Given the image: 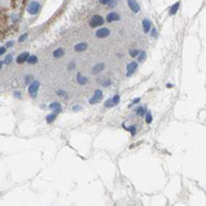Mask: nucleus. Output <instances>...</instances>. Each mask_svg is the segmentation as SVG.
Listing matches in <instances>:
<instances>
[{
    "instance_id": "f257e3e1",
    "label": "nucleus",
    "mask_w": 206,
    "mask_h": 206,
    "mask_svg": "<svg viewBox=\"0 0 206 206\" xmlns=\"http://www.w3.org/2000/svg\"><path fill=\"white\" fill-rule=\"evenodd\" d=\"M38 10H40V4H38L37 1L30 2V5L27 6V12L31 14V15H36V14L38 12Z\"/></svg>"
},
{
    "instance_id": "f03ea898",
    "label": "nucleus",
    "mask_w": 206,
    "mask_h": 206,
    "mask_svg": "<svg viewBox=\"0 0 206 206\" xmlns=\"http://www.w3.org/2000/svg\"><path fill=\"white\" fill-rule=\"evenodd\" d=\"M103 24H104V19L101 16H99V15L93 16V19L90 20V26L91 27H98V26H101Z\"/></svg>"
},
{
    "instance_id": "7ed1b4c3",
    "label": "nucleus",
    "mask_w": 206,
    "mask_h": 206,
    "mask_svg": "<svg viewBox=\"0 0 206 206\" xmlns=\"http://www.w3.org/2000/svg\"><path fill=\"white\" fill-rule=\"evenodd\" d=\"M38 88H40V83H38L37 80L32 82V83L29 85V93H30V95H31V96H35V95L37 94Z\"/></svg>"
},
{
    "instance_id": "20e7f679",
    "label": "nucleus",
    "mask_w": 206,
    "mask_h": 206,
    "mask_svg": "<svg viewBox=\"0 0 206 206\" xmlns=\"http://www.w3.org/2000/svg\"><path fill=\"white\" fill-rule=\"evenodd\" d=\"M101 98H103V93H101V90H95V94H94V96L89 100V103L90 104H96V103H99V101L101 100Z\"/></svg>"
},
{
    "instance_id": "39448f33",
    "label": "nucleus",
    "mask_w": 206,
    "mask_h": 206,
    "mask_svg": "<svg viewBox=\"0 0 206 206\" xmlns=\"http://www.w3.org/2000/svg\"><path fill=\"white\" fill-rule=\"evenodd\" d=\"M137 69V63L136 62H131L128 66H127V77H131L132 73Z\"/></svg>"
},
{
    "instance_id": "423d86ee",
    "label": "nucleus",
    "mask_w": 206,
    "mask_h": 206,
    "mask_svg": "<svg viewBox=\"0 0 206 206\" xmlns=\"http://www.w3.org/2000/svg\"><path fill=\"white\" fill-rule=\"evenodd\" d=\"M109 35H110V30H109V29H105V27L96 31V36H98L99 38H104V37H106V36H109Z\"/></svg>"
},
{
    "instance_id": "0eeeda50",
    "label": "nucleus",
    "mask_w": 206,
    "mask_h": 206,
    "mask_svg": "<svg viewBox=\"0 0 206 206\" xmlns=\"http://www.w3.org/2000/svg\"><path fill=\"white\" fill-rule=\"evenodd\" d=\"M128 6H130V9H131L133 12H138V11H139V6H138L136 0H128Z\"/></svg>"
},
{
    "instance_id": "6e6552de",
    "label": "nucleus",
    "mask_w": 206,
    "mask_h": 206,
    "mask_svg": "<svg viewBox=\"0 0 206 206\" xmlns=\"http://www.w3.org/2000/svg\"><path fill=\"white\" fill-rule=\"evenodd\" d=\"M117 20H120V16H119L116 12H110V14L107 15V17H106V21H107V22H112V21H117Z\"/></svg>"
},
{
    "instance_id": "1a4fd4ad",
    "label": "nucleus",
    "mask_w": 206,
    "mask_h": 206,
    "mask_svg": "<svg viewBox=\"0 0 206 206\" xmlns=\"http://www.w3.org/2000/svg\"><path fill=\"white\" fill-rule=\"evenodd\" d=\"M29 53L27 52H24V53H21L19 57H17V59H16V62L19 63V64H21V63H24V62H26L27 61V58H29Z\"/></svg>"
},
{
    "instance_id": "9d476101",
    "label": "nucleus",
    "mask_w": 206,
    "mask_h": 206,
    "mask_svg": "<svg viewBox=\"0 0 206 206\" xmlns=\"http://www.w3.org/2000/svg\"><path fill=\"white\" fill-rule=\"evenodd\" d=\"M104 68H105V64L104 63H99V64H96L94 68L91 69V72L94 73V74H98V73H100V72H103Z\"/></svg>"
},
{
    "instance_id": "9b49d317",
    "label": "nucleus",
    "mask_w": 206,
    "mask_h": 206,
    "mask_svg": "<svg viewBox=\"0 0 206 206\" xmlns=\"http://www.w3.org/2000/svg\"><path fill=\"white\" fill-rule=\"evenodd\" d=\"M88 48V44L86 43H78L75 47H74V51L75 52H83Z\"/></svg>"
},
{
    "instance_id": "f8f14e48",
    "label": "nucleus",
    "mask_w": 206,
    "mask_h": 206,
    "mask_svg": "<svg viewBox=\"0 0 206 206\" xmlns=\"http://www.w3.org/2000/svg\"><path fill=\"white\" fill-rule=\"evenodd\" d=\"M77 82H78L80 85H85V84L88 83V78L83 77L82 74H78V75H77Z\"/></svg>"
},
{
    "instance_id": "ddd939ff",
    "label": "nucleus",
    "mask_w": 206,
    "mask_h": 206,
    "mask_svg": "<svg viewBox=\"0 0 206 206\" xmlns=\"http://www.w3.org/2000/svg\"><path fill=\"white\" fill-rule=\"evenodd\" d=\"M53 56H54L56 58H61V57H63V56H64V49H63V48H58V49H56V51L53 52Z\"/></svg>"
},
{
    "instance_id": "4468645a",
    "label": "nucleus",
    "mask_w": 206,
    "mask_h": 206,
    "mask_svg": "<svg viewBox=\"0 0 206 206\" xmlns=\"http://www.w3.org/2000/svg\"><path fill=\"white\" fill-rule=\"evenodd\" d=\"M143 30H144V32H148L151 30V21L149 20H143Z\"/></svg>"
},
{
    "instance_id": "2eb2a0df",
    "label": "nucleus",
    "mask_w": 206,
    "mask_h": 206,
    "mask_svg": "<svg viewBox=\"0 0 206 206\" xmlns=\"http://www.w3.org/2000/svg\"><path fill=\"white\" fill-rule=\"evenodd\" d=\"M179 5H180L179 2H175V4L173 5L172 7H170V10H169V14H170V15H174V14L178 11V7H179Z\"/></svg>"
},
{
    "instance_id": "dca6fc26",
    "label": "nucleus",
    "mask_w": 206,
    "mask_h": 206,
    "mask_svg": "<svg viewBox=\"0 0 206 206\" xmlns=\"http://www.w3.org/2000/svg\"><path fill=\"white\" fill-rule=\"evenodd\" d=\"M27 62L30 63V64H34L37 62V57L36 56H29V58H27Z\"/></svg>"
},
{
    "instance_id": "f3484780",
    "label": "nucleus",
    "mask_w": 206,
    "mask_h": 206,
    "mask_svg": "<svg viewBox=\"0 0 206 206\" xmlns=\"http://www.w3.org/2000/svg\"><path fill=\"white\" fill-rule=\"evenodd\" d=\"M136 114H137L138 116H144V107H137L136 109Z\"/></svg>"
},
{
    "instance_id": "a211bd4d",
    "label": "nucleus",
    "mask_w": 206,
    "mask_h": 206,
    "mask_svg": "<svg viewBox=\"0 0 206 206\" xmlns=\"http://www.w3.org/2000/svg\"><path fill=\"white\" fill-rule=\"evenodd\" d=\"M56 116H57V115H56L54 112H53V114H51V115H48V116H47V122H49V124H51V122H53V121H54V119H56Z\"/></svg>"
},
{
    "instance_id": "6ab92c4d",
    "label": "nucleus",
    "mask_w": 206,
    "mask_h": 206,
    "mask_svg": "<svg viewBox=\"0 0 206 206\" xmlns=\"http://www.w3.org/2000/svg\"><path fill=\"white\" fill-rule=\"evenodd\" d=\"M138 53H139V52H138L137 49H130V56H131V57H133V58H135V57H137Z\"/></svg>"
},
{
    "instance_id": "aec40b11",
    "label": "nucleus",
    "mask_w": 206,
    "mask_h": 206,
    "mask_svg": "<svg viewBox=\"0 0 206 206\" xmlns=\"http://www.w3.org/2000/svg\"><path fill=\"white\" fill-rule=\"evenodd\" d=\"M144 58H146V53H144V52H139V53H138V61L142 62Z\"/></svg>"
},
{
    "instance_id": "412c9836",
    "label": "nucleus",
    "mask_w": 206,
    "mask_h": 206,
    "mask_svg": "<svg viewBox=\"0 0 206 206\" xmlns=\"http://www.w3.org/2000/svg\"><path fill=\"white\" fill-rule=\"evenodd\" d=\"M11 61H12V56H11V54H9V56H6V58H5L4 63L9 64V63H11Z\"/></svg>"
},
{
    "instance_id": "4be33fe9",
    "label": "nucleus",
    "mask_w": 206,
    "mask_h": 206,
    "mask_svg": "<svg viewBox=\"0 0 206 206\" xmlns=\"http://www.w3.org/2000/svg\"><path fill=\"white\" fill-rule=\"evenodd\" d=\"M49 107L52 109V110H54V109H58V107H61V105L58 103H52L51 105H49Z\"/></svg>"
},
{
    "instance_id": "5701e85b",
    "label": "nucleus",
    "mask_w": 206,
    "mask_h": 206,
    "mask_svg": "<svg viewBox=\"0 0 206 206\" xmlns=\"http://www.w3.org/2000/svg\"><path fill=\"white\" fill-rule=\"evenodd\" d=\"M105 106H106V107H111V106H114V101H112V99H110V100H106V103H105Z\"/></svg>"
},
{
    "instance_id": "b1692460",
    "label": "nucleus",
    "mask_w": 206,
    "mask_h": 206,
    "mask_svg": "<svg viewBox=\"0 0 206 206\" xmlns=\"http://www.w3.org/2000/svg\"><path fill=\"white\" fill-rule=\"evenodd\" d=\"M112 101H114V105H117L119 101H120V96H119V95H115V96L112 98Z\"/></svg>"
},
{
    "instance_id": "393cba45",
    "label": "nucleus",
    "mask_w": 206,
    "mask_h": 206,
    "mask_svg": "<svg viewBox=\"0 0 206 206\" xmlns=\"http://www.w3.org/2000/svg\"><path fill=\"white\" fill-rule=\"evenodd\" d=\"M146 122H147V124H151V122H152V115H151V114H147V115H146Z\"/></svg>"
},
{
    "instance_id": "a878e982",
    "label": "nucleus",
    "mask_w": 206,
    "mask_h": 206,
    "mask_svg": "<svg viewBox=\"0 0 206 206\" xmlns=\"http://www.w3.org/2000/svg\"><path fill=\"white\" fill-rule=\"evenodd\" d=\"M27 36H29L27 34H24L22 36H21V37H20V38H19V42H24V41L27 38Z\"/></svg>"
},
{
    "instance_id": "bb28decb",
    "label": "nucleus",
    "mask_w": 206,
    "mask_h": 206,
    "mask_svg": "<svg viewBox=\"0 0 206 206\" xmlns=\"http://www.w3.org/2000/svg\"><path fill=\"white\" fill-rule=\"evenodd\" d=\"M127 130H130V131H131V133H132L133 136L136 135V127H135V126H131V127H130V128H127Z\"/></svg>"
},
{
    "instance_id": "cd10ccee",
    "label": "nucleus",
    "mask_w": 206,
    "mask_h": 206,
    "mask_svg": "<svg viewBox=\"0 0 206 206\" xmlns=\"http://www.w3.org/2000/svg\"><path fill=\"white\" fill-rule=\"evenodd\" d=\"M57 94H58L59 96H66V95H67V93H64L63 90H58V91H57Z\"/></svg>"
},
{
    "instance_id": "c85d7f7f",
    "label": "nucleus",
    "mask_w": 206,
    "mask_h": 206,
    "mask_svg": "<svg viewBox=\"0 0 206 206\" xmlns=\"http://www.w3.org/2000/svg\"><path fill=\"white\" fill-rule=\"evenodd\" d=\"M116 1H117V0H110V2H109L107 5H109L110 7H112V6H114V5L116 4Z\"/></svg>"
},
{
    "instance_id": "c756f323",
    "label": "nucleus",
    "mask_w": 206,
    "mask_h": 206,
    "mask_svg": "<svg viewBox=\"0 0 206 206\" xmlns=\"http://www.w3.org/2000/svg\"><path fill=\"white\" fill-rule=\"evenodd\" d=\"M99 1H100L103 5H107V4L110 2V0H99Z\"/></svg>"
},
{
    "instance_id": "7c9ffc66",
    "label": "nucleus",
    "mask_w": 206,
    "mask_h": 206,
    "mask_svg": "<svg viewBox=\"0 0 206 206\" xmlns=\"http://www.w3.org/2000/svg\"><path fill=\"white\" fill-rule=\"evenodd\" d=\"M5 52H6V48H5V47H1V48H0V56L4 54Z\"/></svg>"
},
{
    "instance_id": "2f4dec72",
    "label": "nucleus",
    "mask_w": 206,
    "mask_h": 206,
    "mask_svg": "<svg viewBox=\"0 0 206 206\" xmlns=\"http://www.w3.org/2000/svg\"><path fill=\"white\" fill-rule=\"evenodd\" d=\"M14 44V42L12 41H9V42H6V47H11Z\"/></svg>"
},
{
    "instance_id": "473e14b6",
    "label": "nucleus",
    "mask_w": 206,
    "mask_h": 206,
    "mask_svg": "<svg viewBox=\"0 0 206 206\" xmlns=\"http://www.w3.org/2000/svg\"><path fill=\"white\" fill-rule=\"evenodd\" d=\"M110 83H111L110 80H106V82H104V85H105V86H109V85H110Z\"/></svg>"
},
{
    "instance_id": "72a5a7b5",
    "label": "nucleus",
    "mask_w": 206,
    "mask_h": 206,
    "mask_svg": "<svg viewBox=\"0 0 206 206\" xmlns=\"http://www.w3.org/2000/svg\"><path fill=\"white\" fill-rule=\"evenodd\" d=\"M157 35V31H156V29H152V36H156Z\"/></svg>"
},
{
    "instance_id": "f704fd0d",
    "label": "nucleus",
    "mask_w": 206,
    "mask_h": 206,
    "mask_svg": "<svg viewBox=\"0 0 206 206\" xmlns=\"http://www.w3.org/2000/svg\"><path fill=\"white\" fill-rule=\"evenodd\" d=\"M15 96H17V98H21V95H20V93H19V91H15Z\"/></svg>"
},
{
    "instance_id": "c9c22d12",
    "label": "nucleus",
    "mask_w": 206,
    "mask_h": 206,
    "mask_svg": "<svg viewBox=\"0 0 206 206\" xmlns=\"http://www.w3.org/2000/svg\"><path fill=\"white\" fill-rule=\"evenodd\" d=\"M139 101V99H136V100H133V104H137Z\"/></svg>"
},
{
    "instance_id": "e433bc0d",
    "label": "nucleus",
    "mask_w": 206,
    "mask_h": 206,
    "mask_svg": "<svg viewBox=\"0 0 206 206\" xmlns=\"http://www.w3.org/2000/svg\"><path fill=\"white\" fill-rule=\"evenodd\" d=\"M1 66H2V62H0V69H1Z\"/></svg>"
}]
</instances>
